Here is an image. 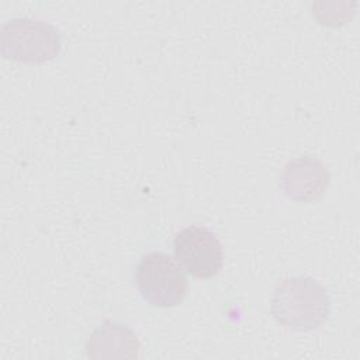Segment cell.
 <instances>
[{
	"label": "cell",
	"instance_id": "obj_6",
	"mask_svg": "<svg viewBox=\"0 0 360 360\" xmlns=\"http://www.w3.org/2000/svg\"><path fill=\"white\" fill-rule=\"evenodd\" d=\"M141 343L135 332L115 321H104L86 342L89 359H136Z\"/></svg>",
	"mask_w": 360,
	"mask_h": 360
},
{
	"label": "cell",
	"instance_id": "obj_3",
	"mask_svg": "<svg viewBox=\"0 0 360 360\" xmlns=\"http://www.w3.org/2000/svg\"><path fill=\"white\" fill-rule=\"evenodd\" d=\"M135 281L143 301L156 308L177 307L188 292V281L181 266L163 252H150L141 257Z\"/></svg>",
	"mask_w": 360,
	"mask_h": 360
},
{
	"label": "cell",
	"instance_id": "obj_5",
	"mask_svg": "<svg viewBox=\"0 0 360 360\" xmlns=\"http://www.w3.org/2000/svg\"><path fill=\"white\" fill-rule=\"evenodd\" d=\"M329 181L330 173L325 163L311 155L290 159L278 177L281 191L300 202L319 201L325 195Z\"/></svg>",
	"mask_w": 360,
	"mask_h": 360
},
{
	"label": "cell",
	"instance_id": "obj_4",
	"mask_svg": "<svg viewBox=\"0 0 360 360\" xmlns=\"http://www.w3.org/2000/svg\"><path fill=\"white\" fill-rule=\"evenodd\" d=\"M176 260L188 274L197 278H211L224 266V248L211 229L202 225L181 228L173 238Z\"/></svg>",
	"mask_w": 360,
	"mask_h": 360
},
{
	"label": "cell",
	"instance_id": "obj_1",
	"mask_svg": "<svg viewBox=\"0 0 360 360\" xmlns=\"http://www.w3.org/2000/svg\"><path fill=\"white\" fill-rule=\"evenodd\" d=\"M326 288L311 276H294L280 281L270 298L273 318L292 332L319 329L330 315Z\"/></svg>",
	"mask_w": 360,
	"mask_h": 360
},
{
	"label": "cell",
	"instance_id": "obj_2",
	"mask_svg": "<svg viewBox=\"0 0 360 360\" xmlns=\"http://www.w3.org/2000/svg\"><path fill=\"white\" fill-rule=\"evenodd\" d=\"M62 48L59 30L37 17H15L0 28V52L17 63L41 65L55 59Z\"/></svg>",
	"mask_w": 360,
	"mask_h": 360
}]
</instances>
